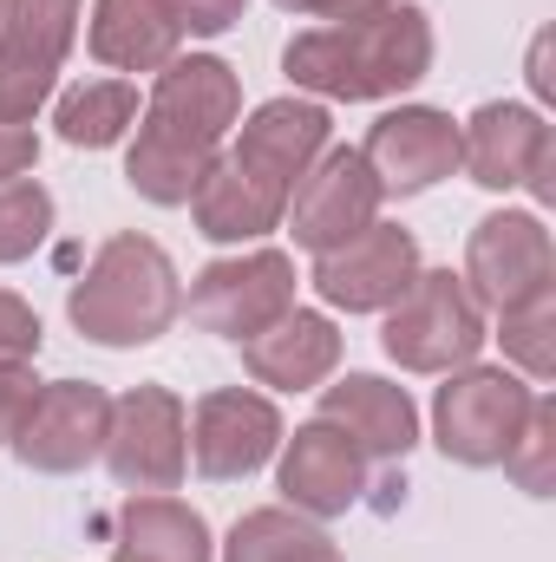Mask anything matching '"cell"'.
<instances>
[{
	"instance_id": "1",
	"label": "cell",
	"mask_w": 556,
	"mask_h": 562,
	"mask_svg": "<svg viewBox=\"0 0 556 562\" xmlns=\"http://www.w3.org/2000/svg\"><path fill=\"white\" fill-rule=\"evenodd\" d=\"M236 112H243V92H236V72L223 59H210V53L170 59L151 86L138 144L125 157L132 190L151 203H190L197 183L210 177V164L223 157Z\"/></svg>"
},
{
	"instance_id": "2",
	"label": "cell",
	"mask_w": 556,
	"mask_h": 562,
	"mask_svg": "<svg viewBox=\"0 0 556 562\" xmlns=\"http://www.w3.org/2000/svg\"><path fill=\"white\" fill-rule=\"evenodd\" d=\"M281 66L321 99H393L432 66V20L419 7H380L367 20L308 26L288 40Z\"/></svg>"
},
{
	"instance_id": "3",
	"label": "cell",
	"mask_w": 556,
	"mask_h": 562,
	"mask_svg": "<svg viewBox=\"0 0 556 562\" xmlns=\"http://www.w3.org/2000/svg\"><path fill=\"white\" fill-rule=\"evenodd\" d=\"M66 314L99 347H144L184 314V288H177L170 256L151 236H112L92 256L86 281H73Z\"/></svg>"
},
{
	"instance_id": "4",
	"label": "cell",
	"mask_w": 556,
	"mask_h": 562,
	"mask_svg": "<svg viewBox=\"0 0 556 562\" xmlns=\"http://www.w3.org/2000/svg\"><path fill=\"white\" fill-rule=\"evenodd\" d=\"M380 347L407 367V373H452L471 367L485 347V307L471 301V288L452 269L413 276V288L387 307V334Z\"/></svg>"
},
{
	"instance_id": "5",
	"label": "cell",
	"mask_w": 556,
	"mask_h": 562,
	"mask_svg": "<svg viewBox=\"0 0 556 562\" xmlns=\"http://www.w3.org/2000/svg\"><path fill=\"white\" fill-rule=\"evenodd\" d=\"M537 393L504 373V367H465L438 386L432 400V425H438V451L485 471V464H504V451L518 445V431L531 419Z\"/></svg>"
},
{
	"instance_id": "6",
	"label": "cell",
	"mask_w": 556,
	"mask_h": 562,
	"mask_svg": "<svg viewBox=\"0 0 556 562\" xmlns=\"http://www.w3.org/2000/svg\"><path fill=\"white\" fill-rule=\"evenodd\" d=\"M79 33V0H7L0 13V125H33L66 46Z\"/></svg>"
},
{
	"instance_id": "7",
	"label": "cell",
	"mask_w": 556,
	"mask_h": 562,
	"mask_svg": "<svg viewBox=\"0 0 556 562\" xmlns=\"http://www.w3.org/2000/svg\"><path fill=\"white\" fill-rule=\"evenodd\" d=\"M380 177L367 170V157L354 150V144H327L314 164H308V177L294 183V196H288V229H294V243L301 249H314V256H327V249H341V243H354L360 229H374L380 223Z\"/></svg>"
},
{
	"instance_id": "8",
	"label": "cell",
	"mask_w": 556,
	"mask_h": 562,
	"mask_svg": "<svg viewBox=\"0 0 556 562\" xmlns=\"http://www.w3.org/2000/svg\"><path fill=\"white\" fill-rule=\"evenodd\" d=\"M465 288L478 307H524V301H544L556 288V256H551V229L537 216H518V210H498L471 229L465 243Z\"/></svg>"
},
{
	"instance_id": "9",
	"label": "cell",
	"mask_w": 556,
	"mask_h": 562,
	"mask_svg": "<svg viewBox=\"0 0 556 562\" xmlns=\"http://www.w3.org/2000/svg\"><path fill=\"white\" fill-rule=\"evenodd\" d=\"M294 307V262L281 249H249L230 262H210L190 281V314L223 340H256Z\"/></svg>"
},
{
	"instance_id": "10",
	"label": "cell",
	"mask_w": 556,
	"mask_h": 562,
	"mask_svg": "<svg viewBox=\"0 0 556 562\" xmlns=\"http://www.w3.org/2000/svg\"><path fill=\"white\" fill-rule=\"evenodd\" d=\"M458 164L485 190H531L537 203L556 196V144L531 105H478L471 125H458Z\"/></svg>"
},
{
	"instance_id": "11",
	"label": "cell",
	"mask_w": 556,
	"mask_h": 562,
	"mask_svg": "<svg viewBox=\"0 0 556 562\" xmlns=\"http://www.w3.org/2000/svg\"><path fill=\"white\" fill-rule=\"evenodd\" d=\"M105 464H112V477L132 484V491H177V484H184V464H190L184 406H177L164 386H132L125 400H112Z\"/></svg>"
},
{
	"instance_id": "12",
	"label": "cell",
	"mask_w": 556,
	"mask_h": 562,
	"mask_svg": "<svg viewBox=\"0 0 556 562\" xmlns=\"http://www.w3.org/2000/svg\"><path fill=\"white\" fill-rule=\"evenodd\" d=\"M105 425H112V400L105 386L92 380H53L40 386L33 413L13 431V451L26 471H46V477H66L79 464H92L105 451Z\"/></svg>"
},
{
	"instance_id": "13",
	"label": "cell",
	"mask_w": 556,
	"mask_h": 562,
	"mask_svg": "<svg viewBox=\"0 0 556 562\" xmlns=\"http://www.w3.org/2000/svg\"><path fill=\"white\" fill-rule=\"evenodd\" d=\"M419 276V243L413 229H400V223H374V229H360L354 243H341V249H327V256H314V288H321V301H334V307H347V314H380V307H393Z\"/></svg>"
},
{
	"instance_id": "14",
	"label": "cell",
	"mask_w": 556,
	"mask_h": 562,
	"mask_svg": "<svg viewBox=\"0 0 556 562\" xmlns=\"http://www.w3.org/2000/svg\"><path fill=\"white\" fill-rule=\"evenodd\" d=\"M281 445V413L249 393V386H216L197 400V419H190V458L203 477L230 484V477H249L276 458Z\"/></svg>"
},
{
	"instance_id": "15",
	"label": "cell",
	"mask_w": 556,
	"mask_h": 562,
	"mask_svg": "<svg viewBox=\"0 0 556 562\" xmlns=\"http://www.w3.org/2000/svg\"><path fill=\"white\" fill-rule=\"evenodd\" d=\"M360 157L380 177V196H419L458 170V125L432 105H400L367 132Z\"/></svg>"
},
{
	"instance_id": "16",
	"label": "cell",
	"mask_w": 556,
	"mask_h": 562,
	"mask_svg": "<svg viewBox=\"0 0 556 562\" xmlns=\"http://www.w3.org/2000/svg\"><path fill=\"white\" fill-rule=\"evenodd\" d=\"M281 491L308 517H341L367 491V458H360V445L341 425L314 419V425H301L288 438V451H281Z\"/></svg>"
},
{
	"instance_id": "17",
	"label": "cell",
	"mask_w": 556,
	"mask_h": 562,
	"mask_svg": "<svg viewBox=\"0 0 556 562\" xmlns=\"http://www.w3.org/2000/svg\"><path fill=\"white\" fill-rule=\"evenodd\" d=\"M321 419L341 425L360 458H380V464H400L407 451L419 445V413L407 400V386H387L374 373H347L321 393Z\"/></svg>"
},
{
	"instance_id": "18",
	"label": "cell",
	"mask_w": 556,
	"mask_h": 562,
	"mask_svg": "<svg viewBox=\"0 0 556 562\" xmlns=\"http://www.w3.org/2000/svg\"><path fill=\"white\" fill-rule=\"evenodd\" d=\"M321 150H327V112L308 105V99H276V105H263L243 125V138H236L230 157L243 170H256L263 183H276L281 196H294V183L308 177V164Z\"/></svg>"
},
{
	"instance_id": "19",
	"label": "cell",
	"mask_w": 556,
	"mask_h": 562,
	"mask_svg": "<svg viewBox=\"0 0 556 562\" xmlns=\"http://www.w3.org/2000/svg\"><path fill=\"white\" fill-rule=\"evenodd\" d=\"M341 360V334L327 314H301L288 307L276 327H263L256 340H243V367L263 380V386H281V393H308L334 373Z\"/></svg>"
},
{
	"instance_id": "20",
	"label": "cell",
	"mask_w": 556,
	"mask_h": 562,
	"mask_svg": "<svg viewBox=\"0 0 556 562\" xmlns=\"http://www.w3.org/2000/svg\"><path fill=\"white\" fill-rule=\"evenodd\" d=\"M190 210H197V229L210 243H256V236H269L281 223L288 196H281L276 183H263L256 170H243L236 157H216L210 177L197 183Z\"/></svg>"
},
{
	"instance_id": "21",
	"label": "cell",
	"mask_w": 556,
	"mask_h": 562,
	"mask_svg": "<svg viewBox=\"0 0 556 562\" xmlns=\"http://www.w3.org/2000/svg\"><path fill=\"white\" fill-rule=\"evenodd\" d=\"M112 562H210V524L190 504H177L164 491H144L119 510Z\"/></svg>"
},
{
	"instance_id": "22",
	"label": "cell",
	"mask_w": 556,
	"mask_h": 562,
	"mask_svg": "<svg viewBox=\"0 0 556 562\" xmlns=\"http://www.w3.org/2000/svg\"><path fill=\"white\" fill-rule=\"evenodd\" d=\"M177 26L157 0H99L92 7V59L119 72H164L177 59Z\"/></svg>"
},
{
	"instance_id": "23",
	"label": "cell",
	"mask_w": 556,
	"mask_h": 562,
	"mask_svg": "<svg viewBox=\"0 0 556 562\" xmlns=\"http://www.w3.org/2000/svg\"><path fill=\"white\" fill-rule=\"evenodd\" d=\"M53 125H59V138L73 144V150H105V144H119L138 125V86H125V79H86V86H73L59 99Z\"/></svg>"
},
{
	"instance_id": "24",
	"label": "cell",
	"mask_w": 556,
	"mask_h": 562,
	"mask_svg": "<svg viewBox=\"0 0 556 562\" xmlns=\"http://www.w3.org/2000/svg\"><path fill=\"white\" fill-rule=\"evenodd\" d=\"M223 562H341V550H334L327 530H314L294 510H249L230 530V557Z\"/></svg>"
},
{
	"instance_id": "25",
	"label": "cell",
	"mask_w": 556,
	"mask_h": 562,
	"mask_svg": "<svg viewBox=\"0 0 556 562\" xmlns=\"http://www.w3.org/2000/svg\"><path fill=\"white\" fill-rule=\"evenodd\" d=\"M53 229V196L33 177L0 183V262H26Z\"/></svg>"
},
{
	"instance_id": "26",
	"label": "cell",
	"mask_w": 556,
	"mask_h": 562,
	"mask_svg": "<svg viewBox=\"0 0 556 562\" xmlns=\"http://www.w3.org/2000/svg\"><path fill=\"white\" fill-rule=\"evenodd\" d=\"M504 471L531 491V497H551L556 491V406L537 393V406H531V419L518 431V445L504 451Z\"/></svg>"
},
{
	"instance_id": "27",
	"label": "cell",
	"mask_w": 556,
	"mask_h": 562,
	"mask_svg": "<svg viewBox=\"0 0 556 562\" xmlns=\"http://www.w3.org/2000/svg\"><path fill=\"white\" fill-rule=\"evenodd\" d=\"M504 321V353L531 373V380H551V367H556V340H551V327H556V301L544 294V301H524V307H504L498 314Z\"/></svg>"
},
{
	"instance_id": "28",
	"label": "cell",
	"mask_w": 556,
	"mask_h": 562,
	"mask_svg": "<svg viewBox=\"0 0 556 562\" xmlns=\"http://www.w3.org/2000/svg\"><path fill=\"white\" fill-rule=\"evenodd\" d=\"M40 353V314L20 294H0V367L7 360H33Z\"/></svg>"
},
{
	"instance_id": "29",
	"label": "cell",
	"mask_w": 556,
	"mask_h": 562,
	"mask_svg": "<svg viewBox=\"0 0 556 562\" xmlns=\"http://www.w3.org/2000/svg\"><path fill=\"white\" fill-rule=\"evenodd\" d=\"M177 33H223L243 20V0H157Z\"/></svg>"
},
{
	"instance_id": "30",
	"label": "cell",
	"mask_w": 556,
	"mask_h": 562,
	"mask_svg": "<svg viewBox=\"0 0 556 562\" xmlns=\"http://www.w3.org/2000/svg\"><path fill=\"white\" fill-rule=\"evenodd\" d=\"M33 400H40V380L26 373V360H7V367H0V438H7V445H13L20 419L33 413Z\"/></svg>"
},
{
	"instance_id": "31",
	"label": "cell",
	"mask_w": 556,
	"mask_h": 562,
	"mask_svg": "<svg viewBox=\"0 0 556 562\" xmlns=\"http://www.w3.org/2000/svg\"><path fill=\"white\" fill-rule=\"evenodd\" d=\"M33 157H40V138H33V125H0V183L26 177V170H33Z\"/></svg>"
},
{
	"instance_id": "32",
	"label": "cell",
	"mask_w": 556,
	"mask_h": 562,
	"mask_svg": "<svg viewBox=\"0 0 556 562\" xmlns=\"http://www.w3.org/2000/svg\"><path fill=\"white\" fill-rule=\"evenodd\" d=\"M281 7H294V13H314V20H327V26H341V20H367V13H380V7H400V0H281Z\"/></svg>"
},
{
	"instance_id": "33",
	"label": "cell",
	"mask_w": 556,
	"mask_h": 562,
	"mask_svg": "<svg viewBox=\"0 0 556 562\" xmlns=\"http://www.w3.org/2000/svg\"><path fill=\"white\" fill-rule=\"evenodd\" d=\"M0 13H7V0H0Z\"/></svg>"
},
{
	"instance_id": "34",
	"label": "cell",
	"mask_w": 556,
	"mask_h": 562,
	"mask_svg": "<svg viewBox=\"0 0 556 562\" xmlns=\"http://www.w3.org/2000/svg\"><path fill=\"white\" fill-rule=\"evenodd\" d=\"M276 7H281V0H276Z\"/></svg>"
}]
</instances>
